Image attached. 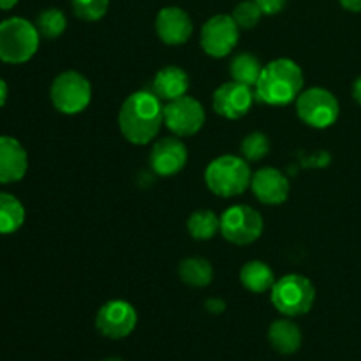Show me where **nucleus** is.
Masks as SVG:
<instances>
[{"instance_id": "obj_1", "label": "nucleus", "mask_w": 361, "mask_h": 361, "mask_svg": "<svg viewBox=\"0 0 361 361\" xmlns=\"http://www.w3.org/2000/svg\"><path fill=\"white\" fill-rule=\"evenodd\" d=\"M164 123V106L152 90H140L123 101L118 113L122 136L133 145L154 141Z\"/></svg>"}, {"instance_id": "obj_2", "label": "nucleus", "mask_w": 361, "mask_h": 361, "mask_svg": "<svg viewBox=\"0 0 361 361\" xmlns=\"http://www.w3.org/2000/svg\"><path fill=\"white\" fill-rule=\"evenodd\" d=\"M256 97L268 106H288L303 92L302 67L291 59H277L263 67L256 83Z\"/></svg>"}, {"instance_id": "obj_3", "label": "nucleus", "mask_w": 361, "mask_h": 361, "mask_svg": "<svg viewBox=\"0 0 361 361\" xmlns=\"http://www.w3.org/2000/svg\"><path fill=\"white\" fill-rule=\"evenodd\" d=\"M252 182L249 162L238 155H221L204 169V183L219 197H235L245 192Z\"/></svg>"}, {"instance_id": "obj_4", "label": "nucleus", "mask_w": 361, "mask_h": 361, "mask_svg": "<svg viewBox=\"0 0 361 361\" xmlns=\"http://www.w3.org/2000/svg\"><path fill=\"white\" fill-rule=\"evenodd\" d=\"M39 35L34 23L20 16L0 21V60L6 63H25L37 53Z\"/></svg>"}, {"instance_id": "obj_5", "label": "nucleus", "mask_w": 361, "mask_h": 361, "mask_svg": "<svg viewBox=\"0 0 361 361\" xmlns=\"http://www.w3.org/2000/svg\"><path fill=\"white\" fill-rule=\"evenodd\" d=\"M314 302H316V288L303 275H284L277 279L271 288V303L286 317H298L310 312Z\"/></svg>"}, {"instance_id": "obj_6", "label": "nucleus", "mask_w": 361, "mask_h": 361, "mask_svg": "<svg viewBox=\"0 0 361 361\" xmlns=\"http://www.w3.org/2000/svg\"><path fill=\"white\" fill-rule=\"evenodd\" d=\"M49 99L55 109L63 115H78L90 104V81L78 71H66L53 80Z\"/></svg>"}, {"instance_id": "obj_7", "label": "nucleus", "mask_w": 361, "mask_h": 361, "mask_svg": "<svg viewBox=\"0 0 361 361\" xmlns=\"http://www.w3.org/2000/svg\"><path fill=\"white\" fill-rule=\"evenodd\" d=\"M296 113L300 120L314 129H328L341 115V104L330 90L321 87L303 90L296 99Z\"/></svg>"}, {"instance_id": "obj_8", "label": "nucleus", "mask_w": 361, "mask_h": 361, "mask_svg": "<svg viewBox=\"0 0 361 361\" xmlns=\"http://www.w3.org/2000/svg\"><path fill=\"white\" fill-rule=\"evenodd\" d=\"M263 229V217L249 204H235L221 215L222 236L235 245H250L259 240Z\"/></svg>"}, {"instance_id": "obj_9", "label": "nucleus", "mask_w": 361, "mask_h": 361, "mask_svg": "<svg viewBox=\"0 0 361 361\" xmlns=\"http://www.w3.org/2000/svg\"><path fill=\"white\" fill-rule=\"evenodd\" d=\"M240 27L229 14H215L201 28V48L214 59H224L236 48Z\"/></svg>"}, {"instance_id": "obj_10", "label": "nucleus", "mask_w": 361, "mask_h": 361, "mask_svg": "<svg viewBox=\"0 0 361 361\" xmlns=\"http://www.w3.org/2000/svg\"><path fill=\"white\" fill-rule=\"evenodd\" d=\"M204 120L207 113L203 104L189 95L169 101L164 106V126L178 137L194 136L200 133L201 127L204 126Z\"/></svg>"}, {"instance_id": "obj_11", "label": "nucleus", "mask_w": 361, "mask_h": 361, "mask_svg": "<svg viewBox=\"0 0 361 361\" xmlns=\"http://www.w3.org/2000/svg\"><path fill=\"white\" fill-rule=\"evenodd\" d=\"M137 324V312L126 300H111L99 309L95 328L104 337L118 341L129 337Z\"/></svg>"}, {"instance_id": "obj_12", "label": "nucleus", "mask_w": 361, "mask_h": 361, "mask_svg": "<svg viewBox=\"0 0 361 361\" xmlns=\"http://www.w3.org/2000/svg\"><path fill=\"white\" fill-rule=\"evenodd\" d=\"M254 97H256V92H252V87L238 83V81H229L215 90L214 109L217 115L224 118H242L252 108Z\"/></svg>"}, {"instance_id": "obj_13", "label": "nucleus", "mask_w": 361, "mask_h": 361, "mask_svg": "<svg viewBox=\"0 0 361 361\" xmlns=\"http://www.w3.org/2000/svg\"><path fill=\"white\" fill-rule=\"evenodd\" d=\"M187 147L178 136H168L159 140L152 147L150 168L159 176H175L185 168L187 164Z\"/></svg>"}, {"instance_id": "obj_14", "label": "nucleus", "mask_w": 361, "mask_h": 361, "mask_svg": "<svg viewBox=\"0 0 361 361\" xmlns=\"http://www.w3.org/2000/svg\"><path fill=\"white\" fill-rule=\"evenodd\" d=\"M155 32L164 44H185L194 32L192 20L182 7H164L155 18Z\"/></svg>"}, {"instance_id": "obj_15", "label": "nucleus", "mask_w": 361, "mask_h": 361, "mask_svg": "<svg viewBox=\"0 0 361 361\" xmlns=\"http://www.w3.org/2000/svg\"><path fill=\"white\" fill-rule=\"evenodd\" d=\"M254 196L263 204H282L289 197V180L275 168H261L252 175L250 182Z\"/></svg>"}, {"instance_id": "obj_16", "label": "nucleus", "mask_w": 361, "mask_h": 361, "mask_svg": "<svg viewBox=\"0 0 361 361\" xmlns=\"http://www.w3.org/2000/svg\"><path fill=\"white\" fill-rule=\"evenodd\" d=\"M28 169V155L23 145L11 136H0V183L20 182Z\"/></svg>"}, {"instance_id": "obj_17", "label": "nucleus", "mask_w": 361, "mask_h": 361, "mask_svg": "<svg viewBox=\"0 0 361 361\" xmlns=\"http://www.w3.org/2000/svg\"><path fill=\"white\" fill-rule=\"evenodd\" d=\"M189 74L178 66H166L155 74L152 81V92L157 95L161 101H175V99L187 95L189 90Z\"/></svg>"}, {"instance_id": "obj_18", "label": "nucleus", "mask_w": 361, "mask_h": 361, "mask_svg": "<svg viewBox=\"0 0 361 361\" xmlns=\"http://www.w3.org/2000/svg\"><path fill=\"white\" fill-rule=\"evenodd\" d=\"M268 341L281 355H295L302 348V331L291 319H277L268 330Z\"/></svg>"}, {"instance_id": "obj_19", "label": "nucleus", "mask_w": 361, "mask_h": 361, "mask_svg": "<svg viewBox=\"0 0 361 361\" xmlns=\"http://www.w3.org/2000/svg\"><path fill=\"white\" fill-rule=\"evenodd\" d=\"M240 281H242L243 288L256 295H263V293L271 291L275 284V274L267 263L263 261H249L240 270Z\"/></svg>"}, {"instance_id": "obj_20", "label": "nucleus", "mask_w": 361, "mask_h": 361, "mask_svg": "<svg viewBox=\"0 0 361 361\" xmlns=\"http://www.w3.org/2000/svg\"><path fill=\"white\" fill-rule=\"evenodd\" d=\"M178 277L190 288H207L214 281V268L204 257H187L180 261Z\"/></svg>"}, {"instance_id": "obj_21", "label": "nucleus", "mask_w": 361, "mask_h": 361, "mask_svg": "<svg viewBox=\"0 0 361 361\" xmlns=\"http://www.w3.org/2000/svg\"><path fill=\"white\" fill-rule=\"evenodd\" d=\"M263 67L264 66H261L257 56H254L252 53L243 51L233 56L231 63H229V73H231L233 81L249 85V87H256L257 80H259L261 73H263Z\"/></svg>"}, {"instance_id": "obj_22", "label": "nucleus", "mask_w": 361, "mask_h": 361, "mask_svg": "<svg viewBox=\"0 0 361 361\" xmlns=\"http://www.w3.org/2000/svg\"><path fill=\"white\" fill-rule=\"evenodd\" d=\"M25 222V208L13 194L0 192V235L16 233Z\"/></svg>"}, {"instance_id": "obj_23", "label": "nucleus", "mask_w": 361, "mask_h": 361, "mask_svg": "<svg viewBox=\"0 0 361 361\" xmlns=\"http://www.w3.org/2000/svg\"><path fill=\"white\" fill-rule=\"evenodd\" d=\"M187 229L194 240H212L221 231V217L210 210H197L187 221Z\"/></svg>"}, {"instance_id": "obj_24", "label": "nucleus", "mask_w": 361, "mask_h": 361, "mask_svg": "<svg viewBox=\"0 0 361 361\" xmlns=\"http://www.w3.org/2000/svg\"><path fill=\"white\" fill-rule=\"evenodd\" d=\"M35 28H37L41 37L59 39L66 32L67 18L63 11L56 9V7H49V9L39 13L37 20H35Z\"/></svg>"}, {"instance_id": "obj_25", "label": "nucleus", "mask_w": 361, "mask_h": 361, "mask_svg": "<svg viewBox=\"0 0 361 361\" xmlns=\"http://www.w3.org/2000/svg\"><path fill=\"white\" fill-rule=\"evenodd\" d=\"M268 154H270V140L259 130L247 134L245 140L242 141V155L247 162H257Z\"/></svg>"}, {"instance_id": "obj_26", "label": "nucleus", "mask_w": 361, "mask_h": 361, "mask_svg": "<svg viewBox=\"0 0 361 361\" xmlns=\"http://www.w3.org/2000/svg\"><path fill=\"white\" fill-rule=\"evenodd\" d=\"M74 14L83 21H97L108 13L109 0H71Z\"/></svg>"}, {"instance_id": "obj_27", "label": "nucleus", "mask_w": 361, "mask_h": 361, "mask_svg": "<svg viewBox=\"0 0 361 361\" xmlns=\"http://www.w3.org/2000/svg\"><path fill=\"white\" fill-rule=\"evenodd\" d=\"M231 16L240 28L249 30V28H254L259 23L261 16H263V11L259 9V6L254 0H243V2H240L233 9Z\"/></svg>"}, {"instance_id": "obj_28", "label": "nucleus", "mask_w": 361, "mask_h": 361, "mask_svg": "<svg viewBox=\"0 0 361 361\" xmlns=\"http://www.w3.org/2000/svg\"><path fill=\"white\" fill-rule=\"evenodd\" d=\"M254 2L259 6V9L263 11V14L267 16H274V14H279L286 7L288 0H254Z\"/></svg>"}, {"instance_id": "obj_29", "label": "nucleus", "mask_w": 361, "mask_h": 361, "mask_svg": "<svg viewBox=\"0 0 361 361\" xmlns=\"http://www.w3.org/2000/svg\"><path fill=\"white\" fill-rule=\"evenodd\" d=\"M204 307H207L208 312H212V314H221V312H224V310H226L224 300H221V298L207 300Z\"/></svg>"}, {"instance_id": "obj_30", "label": "nucleus", "mask_w": 361, "mask_h": 361, "mask_svg": "<svg viewBox=\"0 0 361 361\" xmlns=\"http://www.w3.org/2000/svg\"><path fill=\"white\" fill-rule=\"evenodd\" d=\"M341 6L345 11H351V13H361V0H338Z\"/></svg>"}, {"instance_id": "obj_31", "label": "nucleus", "mask_w": 361, "mask_h": 361, "mask_svg": "<svg viewBox=\"0 0 361 361\" xmlns=\"http://www.w3.org/2000/svg\"><path fill=\"white\" fill-rule=\"evenodd\" d=\"M353 97L361 106V76L356 78L355 83H353Z\"/></svg>"}, {"instance_id": "obj_32", "label": "nucleus", "mask_w": 361, "mask_h": 361, "mask_svg": "<svg viewBox=\"0 0 361 361\" xmlns=\"http://www.w3.org/2000/svg\"><path fill=\"white\" fill-rule=\"evenodd\" d=\"M7 94H9V88H7V83L2 80V78H0V108H2V106L6 104Z\"/></svg>"}, {"instance_id": "obj_33", "label": "nucleus", "mask_w": 361, "mask_h": 361, "mask_svg": "<svg viewBox=\"0 0 361 361\" xmlns=\"http://www.w3.org/2000/svg\"><path fill=\"white\" fill-rule=\"evenodd\" d=\"M16 4H18V0H0V9L9 11V9H13Z\"/></svg>"}, {"instance_id": "obj_34", "label": "nucleus", "mask_w": 361, "mask_h": 361, "mask_svg": "<svg viewBox=\"0 0 361 361\" xmlns=\"http://www.w3.org/2000/svg\"><path fill=\"white\" fill-rule=\"evenodd\" d=\"M102 361H123V360H120V358H106V360H102Z\"/></svg>"}]
</instances>
